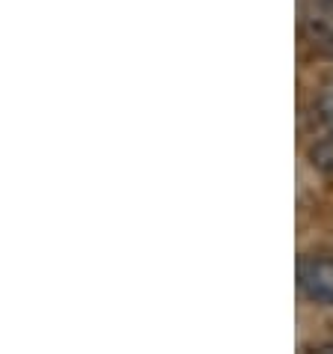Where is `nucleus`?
I'll use <instances>...</instances> for the list:
<instances>
[{
    "instance_id": "7ed1b4c3",
    "label": "nucleus",
    "mask_w": 333,
    "mask_h": 354,
    "mask_svg": "<svg viewBox=\"0 0 333 354\" xmlns=\"http://www.w3.org/2000/svg\"><path fill=\"white\" fill-rule=\"evenodd\" d=\"M307 161H310L312 170L321 173L325 179H333V134L321 137V140H316L310 146Z\"/></svg>"
},
{
    "instance_id": "20e7f679",
    "label": "nucleus",
    "mask_w": 333,
    "mask_h": 354,
    "mask_svg": "<svg viewBox=\"0 0 333 354\" xmlns=\"http://www.w3.org/2000/svg\"><path fill=\"white\" fill-rule=\"evenodd\" d=\"M318 111H321V120L333 129V81L327 84V90L321 93V98H318Z\"/></svg>"
},
{
    "instance_id": "f257e3e1",
    "label": "nucleus",
    "mask_w": 333,
    "mask_h": 354,
    "mask_svg": "<svg viewBox=\"0 0 333 354\" xmlns=\"http://www.w3.org/2000/svg\"><path fill=\"white\" fill-rule=\"evenodd\" d=\"M298 289L307 301L333 310V253H307V257H301Z\"/></svg>"
},
{
    "instance_id": "f03ea898",
    "label": "nucleus",
    "mask_w": 333,
    "mask_h": 354,
    "mask_svg": "<svg viewBox=\"0 0 333 354\" xmlns=\"http://www.w3.org/2000/svg\"><path fill=\"white\" fill-rule=\"evenodd\" d=\"M307 33L316 45L333 51V3L312 6V12L307 15Z\"/></svg>"
}]
</instances>
